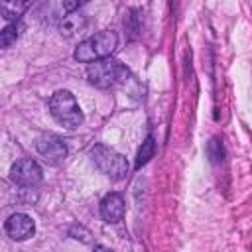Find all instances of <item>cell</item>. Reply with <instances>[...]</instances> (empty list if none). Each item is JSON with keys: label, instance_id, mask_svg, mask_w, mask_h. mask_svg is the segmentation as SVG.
I'll use <instances>...</instances> for the list:
<instances>
[{"label": "cell", "instance_id": "obj_1", "mask_svg": "<svg viewBox=\"0 0 252 252\" xmlns=\"http://www.w3.org/2000/svg\"><path fill=\"white\" fill-rule=\"evenodd\" d=\"M118 47V35L112 30H104L98 32L94 35H91L89 39L81 41L73 53V57L81 63H94L98 59L110 57L112 51Z\"/></svg>", "mask_w": 252, "mask_h": 252}, {"label": "cell", "instance_id": "obj_2", "mask_svg": "<svg viewBox=\"0 0 252 252\" xmlns=\"http://www.w3.org/2000/svg\"><path fill=\"white\" fill-rule=\"evenodd\" d=\"M128 77H130V71L118 59H112V57L98 59L94 63H89L87 67L89 83L98 89H110L118 83H124Z\"/></svg>", "mask_w": 252, "mask_h": 252}, {"label": "cell", "instance_id": "obj_3", "mask_svg": "<svg viewBox=\"0 0 252 252\" xmlns=\"http://www.w3.org/2000/svg\"><path fill=\"white\" fill-rule=\"evenodd\" d=\"M49 112L59 124H63L67 128H77L83 124V112H81L75 96L69 91H57L51 94Z\"/></svg>", "mask_w": 252, "mask_h": 252}, {"label": "cell", "instance_id": "obj_4", "mask_svg": "<svg viewBox=\"0 0 252 252\" xmlns=\"http://www.w3.org/2000/svg\"><path fill=\"white\" fill-rule=\"evenodd\" d=\"M91 156H93L94 165L104 175H108L112 179H122L128 173V161H126V158L122 154L114 152L108 146H102V144L94 146L93 152H91Z\"/></svg>", "mask_w": 252, "mask_h": 252}, {"label": "cell", "instance_id": "obj_5", "mask_svg": "<svg viewBox=\"0 0 252 252\" xmlns=\"http://www.w3.org/2000/svg\"><path fill=\"white\" fill-rule=\"evenodd\" d=\"M10 179L14 183H18L20 187H35L37 183H41L43 173H41V167L37 165V161L24 158V159H18L10 167Z\"/></svg>", "mask_w": 252, "mask_h": 252}, {"label": "cell", "instance_id": "obj_6", "mask_svg": "<svg viewBox=\"0 0 252 252\" xmlns=\"http://www.w3.org/2000/svg\"><path fill=\"white\" fill-rule=\"evenodd\" d=\"M35 150H37L39 156L45 158V161H49L53 165L63 163L65 158H67V146L55 134H43V136H39L35 140Z\"/></svg>", "mask_w": 252, "mask_h": 252}, {"label": "cell", "instance_id": "obj_7", "mask_svg": "<svg viewBox=\"0 0 252 252\" xmlns=\"http://www.w3.org/2000/svg\"><path fill=\"white\" fill-rule=\"evenodd\" d=\"M4 228H6V234L12 240H28L35 232V222L26 213H14V215L8 217Z\"/></svg>", "mask_w": 252, "mask_h": 252}, {"label": "cell", "instance_id": "obj_8", "mask_svg": "<svg viewBox=\"0 0 252 252\" xmlns=\"http://www.w3.org/2000/svg\"><path fill=\"white\" fill-rule=\"evenodd\" d=\"M124 211H126L124 197L120 193H108V195L102 197V201H100V217H102L104 222H110V224L120 222L122 217H124Z\"/></svg>", "mask_w": 252, "mask_h": 252}, {"label": "cell", "instance_id": "obj_9", "mask_svg": "<svg viewBox=\"0 0 252 252\" xmlns=\"http://www.w3.org/2000/svg\"><path fill=\"white\" fill-rule=\"evenodd\" d=\"M87 26V18L79 12H71V14H65L59 22V33L63 37H73L75 33L83 32Z\"/></svg>", "mask_w": 252, "mask_h": 252}, {"label": "cell", "instance_id": "obj_10", "mask_svg": "<svg viewBox=\"0 0 252 252\" xmlns=\"http://www.w3.org/2000/svg\"><path fill=\"white\" fill-rule=\"evenodd\" d=\"M154 154H156V140H154V136L150 134V136L142 142V146H140V150H138V156H136V163H134V167H136V169H140L142 165H146V163L154 158Z\"/></svg>", "mask_w": 252, "mask_h": 252}, {"label": "cell", "instance_id": "obj_11", "mask_svg": "<svg viewBox=\"0 0 252 252\" xmlns=\"http://www.w3.org/2000/svg\"><path fill=\"white\" fill-rule=\"evenodd\" d=\"M28 8H30V2H14V0L0 2V12L6 20H18Z\"/></svg>", "mask_w": 252, "mask_h": 252}, {"label": "cell", "instance_id": "obj_12", "mask_svg": "<svg viewBox=\"0 0 252 252\" xmlns=\"http://www.w3.org/2000/svg\"><path fill=\"white\" fill-rule=\"evenodd\" d=\"M207 156L213 163H219L224 159V146H222V140L219 138H211L209 144H207Z\"/></svg>", "mask_w": 252, "mask_h": 252}, {"label": "cell", "instance_id": "obj_13", "mask_svg": "<svg viewBox=\"0 0 252 252\" xmlns=\"http://www.w3.org/2000/svg\"><path fill=\"white\" fill-rule=\"evenodd\" d=\"M18 39V26L16 24H8L2 32H0V45L6 49V47H12Z\"/></svg>", "mask_w": 252, "mask_h": 252}, {"label": "cell", "instance_id": "obj_14", "mask_svg": "<svg viewBox=\"0 0 252 252\" xmlns=\"http://www.w3.org/2000/svg\"><path fill=\"white\" fill-rule=\"evenodd\" d=\"M69 236H73L75 240H81V242H85V244L91 242V232H89L83 224H73V226L69 228Z\"/></svg>", "mask_w": 252, "mask_h": 252}, {"label": "cell", "instance_id": "obj_15", "mask_svg": "<svg viewBox=\"0 0 252 252\" xmlns=\"http://www.w3.org/2000/svg\"><path fill=\"white\" fill-rule=\"evenodd\" d=\"M79 6H81L79 0H75V2H63V10L69 12V14H71V10H75V8H79Z\"/></svg>", "mask_w": 252, "mask_h": 252}, {"label": "cell", "instance_id": "obj_16", "mask_svg": "<svg viewBox=\"0 0 252 252\" xmlns=\"http://www.w3.org/2000/svg\"><path fill=\"white\" fill-rule=\"evenodd\" d=\"M94 252H112V250L106 248V246H102V244H98V246H94Z\"/></svg>", "mask_w": 252, "mask_h": 252}]
</instances>
